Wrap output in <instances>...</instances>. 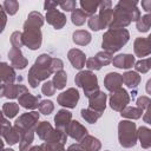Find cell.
Returning <instances> with one entry per match:
<instances>
[{
	"label": "cell",
	"instance_id": "cell-53",
	"mask_svg": "<svg viewBox=\"0 0 151 151\" xmlns=\"http://www.w3.org/2000/svg\"><path fill=\"white\" fill-rule=\"evenodd\" d=\"M66 151H85V150L81 147L80 144H72L68 146V149Z\"/></svg>",
	"mask_w": 151,
	"mask_h": 151
},
{
	"label": "cell",
	"instance_id": "cell-36",
	"mask_svg": "<svg viewBox=\"0 0 151 151\" xmlns=\"http://www.w3.org/2000/svg\"><path fill=\"white\" fill-rule=\"evenodd\" d=\"M136 27L139 32H147L149 28L151 27V14L146 13L145 15L140 17V19L136 22Z\"/></svg>",
	"mask_w": 151,
	"mask_h": 151
},
{
	"label": "cell",
	"instance_id": "cell-14",
	"mask_svg": "<svg viewBox=\"0 0 151 151\" xmlns=\"http://www.w3.org/2000/svg\"><path fill=\"white\" fill-rule=\"evenodd\" d=\"M27 92V88L25 85H15V84H2L1 85V97L14 99L19 98L22 93Z\"/></svg>",
	"mask_w": 151,
	"mask_h": 151
},
{
	"label": "cell",
	"instance_id": "cell-12",
	"mask_svg": "<svg viewBox=\"0 0 151 151\" xmlns=\"http://www.w3.org/2000/svg\"><path fill=\"white\" fill-rule=\"evenodd\" d=\"M113 12L114 9L112 8V2L109 0H104L100 1V6H99V20L100 24L103 26V28L110 27L112 20H113Z\"/></svg>",
	"mask_w": 151,
	"mask_h": 151
},
{
	"label": "cell",
	"instance_id": "cell-22",
	"mask_svg": "<svg viewBox=\"0 0 151 151\" xmlns=\"http://www.w3.org/2000/svg\"><path fill=\"white\" fill-rule=\"evenodd\" d=\"M112 64L113 66L118 67V68H131L134 64H136V60H134V57L132 54H127V53H123V54H118L113 58L112 60Z\"/></svg>",
	"mask_w": 151,
	"mask_h": 151
},
{
	"label": "cell",
	"instance_id": "cell-35",
	"mask_svg": "<svg viewBox=\"0 0 151 151\" xmlns=\"http://www.w3.org/2000/svg\"><path fill=\"white\" fill-rule=\"evenodd\" d=\"M80 113H81V117H83L87 123H90V124H94V123L101 117V113L96 112V111H93V110H91V109H83V110L80 111Z\"/></svg>",
	"mask_w": 151,
	"mask_h": 151
},
{
	"label": "cell",
	"instance_id": "cell-32",
	"mask_svg": "<svg viewBox=\"0 0 151 151\" xmlns=\"http://www.w3.org/2000/svg\"><path fill=\"white\" fill-rule=\"evenodd\" d=\"M87 14L80 8V9H78V8H76L72 13H71V20H72V22H73V25H76V26H81V25H84L85 24V21H86V19H87Z\"/></svg>",
	"mask_w": 151,
	"mask_h": 151
},
{
	"label": "cell",
	"instance_id": "cell-57",
	"mask_svg": "<svg viewBox=\"0 0 151 151\" xmlns=\"http://www.w3.org/2000/svg\"><path fill=\"white\" fill-rule=\"evenodd\" d=\"M2 151H14V150H13V149H9V147H8V149H2Z\"/></svg>",
	"mask_w": 151,
	"mask_h": 151
},
{
	"label": "cell",
	"instance_id": "cell-24",
	"mask_svg": "<svg viewBox=\"0 0 151 151\" xmlns=\"http://www.w3.org/2000/svg\"><path fill=\"white\" fill-rule=\"evenodd\" d=\"M0 79L2 84H13L17 79L15 71L12 66H9L7 63L0 64Z\"/></svg>",
	"mask_w": 151,
	"mask_h": 151
},
{
	"label": "cell",
	"instance_id": "cell-9",
	"mask_svg": "<svg viewBox=\"0 0 151 151\" xmlns=\"http://www.w3.org/2000/svg\"><path fill=\"white\" fill-rule=\"evenodd\" d=\"M129 103H130V96L127 91L123 87H120L119 90L110 94V106L114 111H118V112L123 111Z\"/></svg>",
	"mask_w": 151,
	"mask_h": 151
},
{
	"label": "cell",
	"instance_id": "cell-20",
	"mask_svg": "<svg viewBox=\"0 0 151 151\" xmlns=\"http://www.w3.org/2000/svg\"><path fill=\"white\" fill-rule=\"evenodd\" d=\"M67 58L70 60V63L72 64V66L77 70H81L85 64H86V55L83 51L78 50V48H72L68 51L67 53Z\"/></svg>",
	"mask_w": 151,
	"mask_h": 151
},
{
	"label": "cell",
	"instance_id": "cell-55",
	"mask_svg": "<svg viewBox=\"0 0 151 151\" xmlns=\"http://www.w3.org/2000/svg\"><path fill=\"white\" fill-rule=\"evenodd\" d=\"M28 151H42V146L41 145H37V146H32Z\"/></svg>",
	"mask_w": 151,
	"mask_h": 151
},
{
	"label": "cell",
	"instance_id": "cell-45",
	"mask_svg": "<svg viewBox=\"0 0 151 151\" xmlns=\"http://www.w3.org/2000/svg\"><path fill=\"white\" fill-rule=\"evenodd\" d=\"M136 104H137V107H139V109H142L144 111V110H147L151 106V99L149 97H146V96H140L137 99Z\"/></svg>",
	"mask_w": 151,
	"mask_h": 151
},
{
	"label": "cell",
	"instance_id": "cell-15",
	"mask_svg": "<svg viewBox=\"0 0 151 151\" xmlns=\"http://www.w3.org/2000/svg\"><path fill=\"white\" fill-rule=\"evenodd\" d=\"M46 21L53 26L55 29H60L66 25V15L58 11V9H52V11H47L46 12V17H45Z\"/></svg>",
	"mask_w": 151,
	"mask_h": 151
},
{
	"label": "cell",
	"instance_id": "cell-42",
	"mask_svg": "<svg viewBox=\"0 0 151 151\" xmlns=\"http://www.w3.org/2000/svg\"><path fill=\"white\" fill-rule=\"evenodd\" d=\"M42 151H66L64 149V144L60 143H42Z\"/></svg>",
	"mask_w": 151,
	"mask_h": 151
},
{
	"label": "cell",
	"instance_id": "cell-44",
	"mask_svg": "<svg viewBox=\"0 0 151 151\" xmlns=\"http://www.w3.org/2000/svg\"><path fill=\"white\" fill-rule=\"evenodd\" d=\"M55 90H57V88H55L53 81H50V80L45 81V83L42 84V86H41V92H42V94H45V96H53V94L55 93Z\"/></svg>",
	"mask_w": 151,
	"mask_h": 151
},
{
	"label": "cell",
	"instance_id": "cell-11",
	"mask_svg": "<svg viewBox=\"0 0 151 151\" xmlns=\"http://www.w3.org/2000/svg\"><path fill=\"white\" fill-rule=\"evenodd\" d=\"M57 101L59 105L64 106V107H67V109H74L79 101V92L77 88L74 87H70L67 88L66 91L61 92L58 98H57Z\"/></svg>",
	"mask_w": 151,
	"mask_h": 151
},
{
	"label": "cell",
	"instance_id": "cell-39",
	"mask_svg": "<svg viewBox=\"0 0 151 151\" xmlns=\"http://www.w3.org/2000/svg\"><path fill=\"white\" fill-rule=\"evenodd\" d=\"M38 109H39V112H40V113H42V114H45V116H48V114H51V113L53 112V110H54V104H53V101L45 99V100H41V101H40Z\"/></svg>",
	"mask_w": 151,
	"mask_h": 151
},
{
	"label": "cell",
	"instance_id": "cell-6",
	"mask_svg": "<svg viewBox=\"0 0 151 151\" xmlns=\"http://www.w3.org/2000/svg\"><path fill=\"white\" fill-rule=\"evenodd\" d=\"M138 139L136 124L132 120H120L118 124V140L123 147H133Z\"/></svg>",
	"mask_w": 151,
	"mask_h": 151
},
{
	"label": "cell",
	"instance_id": "cell-3",
	"mask_svg": "<svg viewBox=\"0 0 151 151\" xmlns=\"http://www.w3.org/2000/svg\"><path fill=\"white\" fill-rule=\"evenodd\" d=\"M52 59L53 58L46 53H42L37 58L27 74V80L31 87L35 88L40 81L47 80V78L54 73L52 70Z\"/></svg>",
	"mask_w": 151,
	"mask_h": 151
},
{
	"label": "cell",
	"instance_id": "cell-10",
	"mask_svg": "<svg viewBox=\"0 0 151 151\" xmlns=\"http://www.w3.org/2000/svg\"><path fill=\"white\" fill-rule=\"evenodd\" d=\"M1 136L6 140V143L9 145H14L18 142H20L21 136H22L14 125L12 126L7 122V119L4 114H2V123H1Z\"/></svg>",
	"mask_w": 151,
	"mask_h": 151
},
{
	"label": "cell",
	"instance_id": "cell-4",
	"mask_svg": "<svg viewBox=\"0 0 151 151\" xmlns=\"http://www.w3.org/2000/svg\"><path fill=\"white\" fill-rule=\"evenodd\" d=\"M130 39V33L126 28H109L103 35L101 47L103 51H106L111 54L118 52Z\"/></svg>",
	"mask_w": 151,
	"mask_h": 151
},
{
	"label": "cell",
	"instance_id": "cell-37",
	"mask_svg": "<svg viewBox=\"0 0 151 151\" xmlns=\"http://www.w3.org/2000/svg\"><path fill=\"white\" fill-rule=\"evenodd\" d=\"M94 59H96V60L98 61V64L103 67V66H106V65L111 64L112 60H113V57H112L111 53H109V52H106V51H100V52H98V53L94 55Z\"/></svg>",
	"mask_w": 151,
	"mask_h": 151
},
{
	"label": "cell",
	"instance_id": "cell-59",
	"mask_svg": "<svg viewBox=\"0 0 151 151\" xmlns=\"http://www.w3.org/2000/svg\"><path fill=\"white\" fill-rule=\"evenodd\" d=\"M106 151H107V150H106Z\"/></svg>",
	"mask_w": 151,
	"mask_h": 151
},
{
	"label": "cell",
	"instance_id": "cell-8",
	"mask_svg": "<svg viewBox=\"0 0 151 151\" xmlns=\"http://www.w3.org/2000/svg\"><path fill=\"white\" fill-rule=\"evenodd\" d=\"M38 120H39V113L38 112H35V111L26 112L15 119L14 126L19 130V132L21 134H24L26 131L35 130V127L38 125Z\"/></svg>",
	"mask_w": 151,
	"mask_h": 151
},
{
	"label": "cell",
	"instance_id": "cell-28",
	"mask_svg": "<svg viewBox=\"0 0 151 151\" xmlns=\"http://www.w3.org/2000/svg\"><path fill=\"white\" fill-rule=\"evenodd\" d=\"M138 139L143 149H149L151 147V129L146 126H140L138 130Z\"/></svg>",
	"mask_w": 151,
	"mask_h": 151
},
{
	"label": "cell",
	"instance_id": "cell-27",
	"mask_svg": "<svg viewBox=\"0 0 151 151\" xmlns=\"http://www.w3.org/2000/svg\"><path fill=\"white\" fill-rule=\"evenodd\" d=\"M123 83L129 88H136L140 83V76L136 71H127L123 74Z\"/></svg>",
	"mask_w": 151,
	"mask_h": 151
},
{
	"label": "cell",
	"instance_id": "cell-34",
	"mask_svg": "<svg viewBox=\"0 0 151 151\" xmlns=\"http://www.w3.org/2000/svg\"><path fill=\"white\" fill-rule=\"evenodd\" d=\"M18 112H19V105L17 103H5L2 105V114L8 119L15 117Z\"/></svg>",
	"mask_w": 151,
	"mask_h": 151
},
{
	"label": "cell",
	"instance_id": "cell-16",
	"mask_svg": "<svg viewBox=\"0 0 151 151\" xmlns=\"http://www.w3.org/2000/svg\"><path fill=\"white\" fill-rule=\"evenodd\" d=\"M8 59L11 61V66H13L14 68H18V70H24L28 64V61L24 57L21 50L13 47V46L8 52Z\"/></svg>",
	"mask_w": 151,
	"mask_h": 151
},
{
	"label": "cell",
	"instance_id": "cell-19",
	"mask_svg": "<svg viewBox=\"0 0 151 151\" xmlns=\"http://www.w3.org/2000/svg\"><path fill=\"white\" fill-rule=\"evenodd\" d=\"M72 120V113L65 109H61L57 112V114L54 116V124H55V129L66 132V129L68 126V124Z\"/></svg>",
	"mask_w": 151,
	"mask_h": 151
},
{
	"label": "cell",
	"instance_id": "cell-7",
	"mask_svg": "<svg viewBox=\"0 0 151 151\" xmlns=\"http://www.w3.org/2000/svg\"><path fill=\"white\" fill-rule=\"evenodd\" d=\"M74 81H76V85L78 87H81L84 90V93L87 98L90 96H92L93 93H96L97 91H99L97 76L93 72H91L90 70L80 71L79 73H77Z\"/></svg>",
	"mask_w": 151,
	"mask_h": 151
},
{
	"label": "cell",
	"instance_id": "cell-30",
	"mask_svg": "<svg viewBox=\"0 0 151 151\" xmlns=\"http://www.w3.org/2000/svg\"><path fill=\"white\" fill-rule=\"evenodd\" d=\"M34 132H35V130H29V131H26L21 136V139L19 142V150L20 151H28L29 150V146L32 145L33 139H34Z\"/></svg>",
	"mask_w": 151,
	"mask_h": 151
},
{
	"label": "cell",
	"instance_id": "cell-48",
	"mask_svg": "<svg viewBox=\"0 0 151 151\" xmlns=\"http://www.w3.org/2000/svg\"><path fill=\"white\" fill-rule=\"evenodd\" d=\"M86 67L91 71V70H100L101 68V66L98 64V61L94 59V58H88L87 60H86Z\"/></svg>",
	"mask_w": 151,
	"mask_h": 151
},
{
	"label": "cell",
	"instance_id": "cell-47",
	"mask_svg": "<svg viewBox=\"0 0 151 151\" xmlns=\"http://www.w3.org/2000/svg\"><path fill=\"white\" fill-rule=\"evenodd\" d=\"M63 67H64V63L61 59L59 58H53L52 59V70L53 72H59V71H63Z\"/></svg>",
	"mask_w": 151,
	"mask_h": 151
},
{
	"label": "cell",
	"instance_id": "cell-1",
	"mask_svg": "<svg viewBox=\"0 0 151 151\" xmlns=\"http://www.w3.org/2000/svg\"><path fill=\"white\" fill-rule=\"evenodd\" d=\"M44 17L39 12H31L24 22V31H22V41L26 47L29 50H38L42 42V34L40 27L44 25Z\"/></svg>",
	"mask_w": 151,
	"mask_h": 151
},
{
	"label": "cell",
	"instance_id": "cell-17",
	"mask_svg": "<svg viewBox=\"0 0 151 151\" xmlns=\"http://www.w3.org/2000/svg\"><path fill=\"white\" fill-rule=\"evenodd\" d=\"M66 133L72 139L80 142L85 136H87V129L83 126L78 120H71V123L66 129Z\"/></svg>",
	"mask_w": 151,
	"mask_h": 151
},
{
	"label": "cell",
	"instance_id": "cell-2",
	"mask_svg": "<svg viewBox=\"0 0 151 151\" xmlns=\"http://www.w3.org/2000/svg\"><path fill=\"white\" fill-rule=\"evenodd\" d=\"M137 1H129V0H120L114 6L113 12V20L109 28H125L132 21H138L140 19V12L137 7Z\"/></svg>",
	"mask_w": 151,
	"mask_h": 151
},
{
	"label": "cell",
	"instance_id": "cell-18",
	"mask_svg": "<svg viewBox=\"0 0 151 151\" xmlns=\"http://www.w3.org/2000/svg\"><path fill=\"white\" fill-rule=\"evenodd\" d=\"M104 85L111 93L119 90L123 85V76L117 72H110L104 78Z\"/></svg>",
	"mask_w": 151,
	"mask_h": 151
},
{
	"label": "cell",
	"instance_id": "cell-21",
	"mask_svg": "<svg viewBox=\"0 0 151 151\" xmlns=\"http://www.w3.org/2000/svg\"><path fill=\"white\" fill-rule=\"evenodd\" d=\"M19 105H21L22 107L25 109H28V110H35L37 107H39V104H40V96H33L32 93H29L28 91L22 93L19 98Z\"/></svg>",
	"mask_w": 151,
	"mask_h": 151
},
{
	"label": "cell",
	"instance_id": "cell-52",
	"mask_svg": "<svg viewBox=\"0 0 151 151\" xmlns=\"http://www.w3.org/2000/svg\"><path fill=\"white\" fill-rule=\"evenodd\" d=\"M143 120H144V123L151 125V106H150V107L146 110V112L144 113V116H143Z\"/></svg>",
	"mask_w": 151,
	"mask_h": 151
},
{
	"label": "cell",
	"instance_id": "cell-23",
	"mask_svg": "<svg viewBox=\"0 0 151 151\" xmlns=\"http://www.w3.org/2000/svg\"><path fill=\"white\" fill-rule=\"evenodd\" d=\"M133 50H134V54L140 58L151 54V46L146 38H137L133 42Z\"/></svg>",
	"mask_w": 151,
	"mask_h": 151
},
{
	"label": "cell",
	"instance_id": "cell-40",
	"mask_svg": "<svg viewBox=\"0 0 151 151\" xmlns=\"http://www.w3.org/2000/svg\"><path fill=\"white\" fill-rule=\"evenodd\" d=\"M11 44L13 47H17V48H20L22 45H24V41H22V32H19V31H15L11 34Z\"/></svg>",
	"mask_w": 151,
	"mask_h": 151
},
{
	"label": "cell",
	"instance_id": "cell-5",
	"mask_svg": "<svg viewBox=\"0 0 151 151\" xmlns=\"http://www.w3.org/2000/svg\"><path fill=\"white\" fill-rule=\"evenodd\" d=\"M38 137L46 143H60L65 144L67 140V133L58 129H53L48 122H40L35 127Z\"/></svg>",
	"mask_w": 151,
	"mask_h": 151
},
{
	"label": "cell",
	"instance_id": "cell-49",
	"mask_svg": "<svg viewBox=\"0 0 151 151\" xmlns=\"http://www.w3.org/2000/svg\"><path fill=\"white\" fill-rule=\"evenodd\" d=\"M57 6H59V2H55V1H50V0L45 1V4H44V8L46 9V12H47V11L55 9V7H57Z\"/></svg>",
	"mask_w": 151,
	"mask_h": 151
},
{
	"label": "cell",
	"instance_id": "cell-25",
	"mask_svg": "<svg viewBox=\"0 0 151 151\" xmlns=\"http://www.w3.org/2000/svg\"><path fill=\"white\" fill-rule=\"evenodd\" d=\"M80 145L85 151H99L101 149L100 140L93 136H90V134L85 136L80 140Z\"/></svg>",
	"mask_w": 151,
	"mask_h": 151
},
{
	"label": "cell",
	"instance_id": "cell-38",
	"mask_svg": "<svg viewBox=\"0 0 151 151\" xmlns=\"http://www.w3.org/2000/svg\"><path fill=\"white\" fill-rule=\"evenodd\" d=\"M2 7L8 15H14L19 9V2L15 0H5Z\"/></svg>",
	"mask_w": 151,
	"mask_h": 151
},
{
	"label": "cell",
	"instance_id": "cell-50",
	"mask_svg": "<svg viewBox=\"0 0 151 151\" xmlns=\"http://www.w3.org/2000/svg\"><path fill=\"white\" fill-rule=\"evenodd\" d=\"M0 15H1V20H2V26H1V28H0V31L2 32V31H4V28H5V25H6V21H7V17H6V12H5V9H4V7H2V5H0Z\"/></svg>",
	"mask_w": 151,
	"mask_h": 151
},
{
	"label": "cell",
	"instance_id": "cell-56",
	"mask_svg": "<svg viewBox=\"0 0 151 151\" xmlns=\"http://www.w3.org/2000/svg\"><path fill=\"white\" fill-rule=\"evenodd\" d=\"M147 41H149V44H150V46H151V34L147 37Z\"/></svg>",
	"mask_w": 151,
	"mask_h": 151
},
{
	"label": "cell",
	"instance_id": "cell-41",
	"mask_svg": "<svg viewBox=\"0 0 151 151\" xmlns=\"http://www.w3.org/2000/svg\"><path fill=\"white\" fill-rule=\"evenodd\" d=\"M134 68L136 72H140V73H146L150 70V61L149 59H140L134 64Z\"/></svg>",
	"mask_w": 151,
	"mask_h": 151
},
{
	"label": "cell",
	"instance_id": "cell-29",
	"mask_svg": "<svg viewBox=\"0 0 151 151\" xmlns=\"http://www.w3.org/2000/svg\"><path fill=\"white\" fill-rule=\"evenodd\" d=\"M80 6H81V9L88 17H92L99 9L100 1H97V0H81L80 1Z\"/></svg>",
	"mask_w": 151,
	"mask_h": 151
},
{
	"label": "cell",
	"instance_id": "cell-43",
	"mask_svg": "<svg viewBox=\"0 0 151 151\" xmlns=\"http://www.w3.org/2000/svg\"><path fill=\"white\" fill-rule=\"evenodd\" d=\"M87 24H88V27H90L92 31H100V29H103V26H101V24H100L99 17H98L97 14L90 17L88 20H87Z\"/></svg>",
	"mask_w": 151,
	"mask_h": 151
},
{
	"label": "cell",
	"instance_id": "cell-31",
	"mask_svg": "<svg viewBox=\"0 0 151 151\" xmlns=\"http://www.w3.org/2000/svg\"><path fill=\"white\" fill-rule=\"evenodd\" d=\"M143 114V110L139 107H131V106H126L123 111H120V116L127 119H139Z\"/></svg>",
	"mask_w": 151,
	"mask_h": 151
},
{
	"label": "cell",
	"instance_id": "cell-33",
	"mask_svg": "<svg viewBox=\"0 0 151 151\" xmlns=\"http://www.w3.org/2000/svg\"><path fill=\"white\" fill-rule=\"evenodd\" d=\"M53 84L55 86L57 90H63L65 86H66V83H67V74L66 72L63 70V71H59V72H55L54 76H53Z\"/></svg>",
	"mask_w": 151,
	"mask_h": 151
},
{
	"label": "cell",
	"instance_id": "cell-13",
	"mask_svg": "<svg viewBox=\"0 0 151 151\" xmlns=\"http://www.w3.org/2000/svg\"><path fill=\"white\" fill-rule=\"evenodd\" d=\"M106 99H107L106 93H104L100 90L97 91L96 93H93L92 96L88 97V109L103 114V112L105 111V107H106Z\"/></svg>",
	"mask_w": 151,
	"mask_h": 151
},
{
	"label": "cell",
	"instance_id": "cell-51",
	"mask_svg": "<svg viewBox=\"0 0 151 151\" xmlns=\"http://www.w3.org/2000/svg\"><path fill=\"white\" fill-rule=\"evenodd\" d=\"M142 7L146 13L151 14V0H143L142 1Z\"/></svg>",
	"mask_w": 151,
	"mask_h": 151
},
{
	"label": "cell",
	"instance_id": "cell-54",
	"mask_svg": "<svg viewBox=\"0 0 151 151\" xmlns=\"http://www.w3.org/2000/svg\"><path fill=\"white\" fill-rule=\"evenodd\" d=\"M145 90H146V92H147L149 94H151V79H149V80H147L146 86H145Z\"/></svg>",
	"mask_w": 151,
	"mask_h": 151
},
{
	"label": "cell",
	"instance_id": "cell-58",
	"mask_svg": "<svg viewBox=\"0 0 151 151\" xmlns=\"http://www.w3.org/2000/svg\"><path fill=\"white\" fill-rule=\"evenodd\" d=\"M149 59V61H150V70H151V57L150 58H147Z\"/></svg>",
	"mask_w": 151,
	"mask_h": 151
},
{
	"label": "cell",
	"instance_id": "cell-46",
	"mask_svg": "<svg viewBox=\"0 0 151 151\" xmlns=\"http://www.w3.org/2000/svg\"><path fill=\"white\" fill-rule=\"evenodd\" d=\"M59 6L61 7V9L66 11V12H73L76 9L77 2L74 0H66V1H61L59 2Z\"/></svg>",
	"mask_w": 151,
	"mask_h": 151
},
{
	"label": "cell",
	"instance_id": "cell-26",
	"mask_svg": "<svg viewBox=\"0 0 151 151\" xmlns=\"http://www.w3.org/2000/svg\"><path fill=\"white\" fill-rule=\"evenodd\" d=\"M72 40L74 44L80 45V46H86L91 42L92 37L90 34V32L84 31V29H78L72 34Z\"/></svg>",
	"mask_w": 151,
	"mask_h": 151
}]
</instances>
